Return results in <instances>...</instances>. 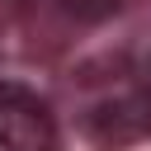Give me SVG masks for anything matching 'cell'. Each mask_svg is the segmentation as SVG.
<instances>
[{
    "mask_svg": "<svg viewBox=\"0 0 151 151\" xmlns=\"http://www.w3.org/2000/svg\"><path fill=\"white\" fill-rule=\"evenodd\" d=\"M85 137L99 146H132L151 137V71L113 94H104L99 104H90L85 113Z\"/></svg>",
    "mask_w": 151,
    "mask_h": 151,
    "instance_id": "1",
    "label": "cell"
},
{
    "mask_svg": "<svg viewBox=\"0 0 151 151\" xmlns=\"http://www.w3.org/2000/svg\"><path fill=\"white\" fill-rule=\"evenodd\" d=\"M57 127L42 99L19 85H0V151H52Z\"/></svg>",
    "mask_w": 151,
    "mask_h": 151,
    "instance_id": "2",
    "label": "cell"
},
{
    "mask_svg": "<svg viewBox=\"0 0 151 151\" xmlns=\"http://www.w3.org/2000/svg\"><path fill=\"white\" fill-rule=\"evenodd\" d=\"M61 5H66V14H76V19L99 24V19L118 14V5H123V0H61Z\"/></svg>",
    "mask_w": 151,
    "mask_h": 151,
    "instance_id": "3",
    "label": "cell"
}]
</instances>
